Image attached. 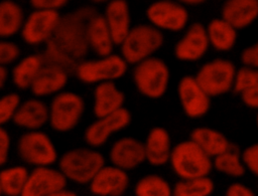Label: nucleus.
I'll return each instance as SVG.
<instances>
[{"instance_id":"15","label":"nucleus","mask_w":258,"mask_h":196,"mask_svg":"<svg viewBox=\"0 0 258 196\" xmlns=\"http://www.w3.org/2000/svg\"><path fill=\"white\" fill-rule=\"evenodd\" d=\"M209 46L206 27L196 22L186 28L181 38L175 43L173 53L180 61H197L206 54Z\"/></svg>"},{"instance_id":"8","label":"nucleus","mask_w":258,"mask_h":196,"mask_svg":"<svg viewBox=\"0 0 258 196\" xmlns=\"http://www.w3.org/2000/svg\"><path fill=\"white\" fill-rule=\"evenodd\" d=\"M18 157L26 164L35 167H47L57 161V151L50 137L41 130L26 131L16 145Z\"/></svg>"},{"instance_id":"18","label":"nucleus","mask_w":258,"mask_h":196,"mask_svg":"<svg viewBox=\"0 0 258 196\" xmlns=\"http://www.w3.org/2000/svg\"><path fill=\"white\" fill-rule=\"evenodd\" d=\"M69 80V71L56 64L44 63L30 86L35 97L55 95L62 91Z\"/></svg>"},{"instance_id":"10","label":"nucleus","mask_w":258,"mask_h":196,"mask_svg":"<svg viewBox=\"0 0 258 196\" xmlns=\"http://www.w3.org/2000/svg\"><path fill=\"white\" fill-rule=\"evenodd\" d=\"M146 17L150 24L160 31L177 32L185 28L188 12L178 1L157 0L147 7Z\"/></svg>"},{"instance_id":"4","label":"nucleus","mask_w":258,"mask_h":196,"mask_svg":"<svg viewBox=\"0 0 258 196\" xmlns=\"http://www.w3.org/2000/svg\"><path fill=\"white\" fill-rule=\"evenodd\" d=\"M164 42L162 32L151 24H138L131 27L130 31L121 42V56L128 64L136 63L153 56Z\"/></svg>"},{"instance_id":"38","label":"nucleus","mask_w":258,"mask_h":196,"mask_svg":"<svg viewBox=\"0 0 258 196\" xmlns=\"http://www.w3.org/2000/svg\"><path fill=\"white\" fill-rule=\"evenodd\" d=\"M10 147H11L10 135L6 131V129L0 126V167L4 166L7 163Z\"/></svg>"},{"instance_id":"37","label":"nucleus","mask_w":258,"mask_h":196,"mask_svg":"<svg viewBox=\"0 0 258 196\" xmlns=\"http://www.w3.org/2000/svg\"><path fill=\"white\" fill-rule=\"evenodd\" d=\"M240 59L244 66L258 69V40L241 52Z\"/></svg>"},{"instance_id":"41","label":"nucleus","mask_w":258,"mask_h":196,"mask_svg":"<svg viewBox=\"0 0 258 196\" xmlns=\"http://www.w3.org/2000/svg\"><path fill=\"white\" fill-rule=\"evenodd\" d=\"M47 196H78L74 191L72 190H69L66 188L63 189H60V190H57L55 192H52L50 194H48Z\"/></svg>"},{"instance_id":"40","label":"nucleus","mask_w":258,"mask_h":196,"mask_svg":"<svg viewBox=\"0 0 258 196\" xmlns=\"http://www.w3.org/2000/svg\"><path fill=\"white\" fill-rule=\"evenodd\" d=\"M225 196H255V193L242 183H233L227 188Z\"/></svg>"},{"instance_id":"20","label":"nucleus","mask_w":258,"mask_h":196,"mask_svg":"<svg viewBox=\"0 0 258 196\" xmlns=\"http://www.w3.org/2000/svg\"><path fill=\"white\" fill-rule=\"evenodd\" d=\"M12 122L25 131L40 130L48 123V106L38 97L21 102Z\"/></svg>"},{"instance_id":"17","label":"nucleus","mask_w":258,"mask_h":196,"mask_svg":"<svg viewBox=\"0 0 258 196\" xmlns=\"http://www.w3.org/2000/svg\"><path fill=\"white\" fill-rule=\"evenodd\" d=\"M109 159L112 165L126 172L134 170L146 161L143 142L129 136L122 137L111 146Z\"/></svg>"},{"instance_id":"33","label":"nucleus","mask_w":258,"mask_h":196,"mask_svg":"<svg viewBox=\"0 0 258 196\" xmlns=\"http://www.w3.org/2000/svg\"><path fill=\"white\" fill-rule=\"evenodd\" d=\"M214 189L210 177L179 180L172 188V196H211Z\"/></svg>"},{"instance_id":"6","label":"nucleus","mask_w":258,"mask_h":196,"mask_svg":"<svg viewBox=\"0 0 258 196\" xmlns=\"http://www.w3.org/2000/svg\"><path fill=\"white\" fill-rule=\"evenodd\" d=\"M85 109V101L79 93L62 90L53 95L48 106V124L57 133L71 132L81 122Z\"/></svg>"},{"instance_id":"28","label":"nucleus","mask_w":258,"mask_h":196,"mask_svg":"<svg viewBox=\"0 0 258 196\" xmlns=\"http://www.w3.org/2000/svg\"><path fill=\"white\" fill-rule=\"evenodd\" d=\"M210 45L217 51L231 50L237 41V29L221 18L211 20L206 27Z\"/></svg>"},{"instance_id":"3","label":"nucleus","mask_w":258,"mask_h":196,"mask_svg":"<svg viewBox=\"0 0 258 196\" xmlns=\"http://www.w3.org/2000/svg\"><path fill=\"white\" fill-rule=\"evenodd\" d=\"M169 163L180 180L209 177L213 160L190 139L179 142L171 151Z\"/></svg>"},{"instance_id":"16","label":"nucleus","mask_w":258,"mask_h":196,"mask_svg":"<svg viewBox=\"0 0 258 196\" xmlns=\"http://www.w3.org/2000/svg\"><path fill=\"white\" fill-rule=\"evenodd\" d=\"M128 186L127 172L112 164L104 165L89 183L91 193L96 196H122Z\"/></svg>"},{"instance_id":"46","label":"nucleus","mask_w":258,"mask_h":196,"mask_svg":"<svg viewBox=\"0 0 258 196\" xmlns=\"http://www.w3.org/2000/svg\"><path fill=\"white\" fill-rule=\"evenodd\" d=\"M0 195H2V191H1V186H0Z\"/></svg>"},{"instance_id":"9","label":"nucleus","mask_w":258,"mask_h":196,"mask_svg":"<svg viewBox=\"0 0 258 196\" xmlns=\"http://www.w3.org/2000/svg\"><path fill=\"white\" fill-rule=\"evenodd\" d=\"M237 68L225 58H216L203 64L195 75L202 88L211 96H219L233 89Z\"/></svg>"},{"instance_id":"21","label":"nucleus","mask_w":258,"mask_h":196,"mask_svg":"<svg viewBox=\"0 0 258 196\" xmlns=\"http://www.w3.org/2000/svg\"><path fill=\"white\" fill-rule=\"evenodd\" d=\"M125 94L115 84L108 81L96 84L93 92V113L96 118L113 114L124 108Z\"/></svg>"},{"instance_id":"44","label":"nucleus","mask_w":258,"mask_h":196,"mask_svg":"<svg viewBox=\"0 0 258 196\" xmlns=\"http://www.w3.org/2000/svg\"><path fill=\"white\" fill-rule=\"evenodd\" d=\"M92 1H94L96 3H102V2H109L111 0H92Z\"/></svg>"},{"instance_id":"42","label":"nucleus","mask_w":258,"mask_h":196,"mask_svg":"<svg viewBox=\"0 0 258 196\" xmlns=\"http://www.w3.org/2000/svg\"><path fill=\"white\" fill-rule=\"evenodd\" d=\"M8 78V70L5 66L0 65V89L4 87Z\"/></svg>"},{"instance_id":"24","label":"nucleus","mask_w":258,"mask_h":196,"mask_svg":"<svg viewBox=\"0 0 258 196\" xmlns=\"http://www.w3.org/2000/svg\"><path fill=\"white\" fill-rule=\"evenodd\" d=\"M87 37L89 48L98 56H105L113 53V48L116 44L103 14L96 12L90 18L87 28Z\"/></svg>"},{"instance_id":"7","label":"nucleus","mask_w":258,"mask_h":196,"mask_svg":"<svg viewBox=\"0 0 258 196\" xmlns=\"http://www.w3.org/2000/svg\"><path fill=\"white\" fill-rule=\"evenodd\" d=\"M127 68L128 63L121 54L111 53L93 59H84L75 68V73L85 84H99L121 78Z\"/></svg>"},{"instance_id":"2","label":"nucleus","mask_w":258,"mask_h":196,"mask_svg":"<svg viewBox=\"0 0 258 196\" xmlns=\"http://www.w3.org/2000/svg\"><path fill=\"white\" fill-rule=\"evenodd\" d=\"M104 165V156L92 147L68 150L58 159V169L66 179L81 185H89Z\"/></svg>"},{"instance_id":"22","label":"nucleus","mask_w":258,"mask_h":196,"mask_svg":"<svg viewBox=\"0 0 258 196\" xmlns=\"http://www.w3.org/2000/svg\"><path fill=\"white\" fill-rule=\"evenodd\" d=\"M116 45H120L131 29V17L126 0H111L103 14Z\"/></svg>"},{"instance_id":"29","label":"nucleus","mask_w":258,"mask_h":196,"mask_svg":"<svg viewBox=\"0 0 258 196\" xmlns=\"http://www.w3.org/2000/svg\"><path fill=\"white\" fill-rule=\"evenodd\" d=\"M24 13L19 4L12 0L0 1V38L7 39L21 31Z\"/></svg>"},{"instance_id":"5","label":"nucleus","mask_w":258,"mask_h":196,"mask_svg":"<svg viewBox=\"0 0 258 196\" xmlns=\"http://www.w3.org/2000/svg\"><path fill=\"white\" fill-rule=\"evenodd\" d=\"M169 78L170 71L166 62L156 56L136 63L132 70V79L136 89L150 100H157L164 95Z\"/></svg>"},{"instance_id":"11","label":"nucleus","mask_w":258,"mask_h":196,"mask_svg":"<svg viewBox=\"0 0 258 196\" xmlns=\"http://www.w3.org/2000/svg\"><path fill=\"white\" fill-rule=\"evenodd\" d=\"M132 121L131 113L123 108L113 114L96 118L84 132V140L92 148H99L107 143L109 138L126 129Z\"/></svg>"},{"instance_id":"1","label":"nucleus","mask_w":258,"mask_h":196,"mask_svg":"<svg viewBox=\"0 0 258 196\" xmlns=\"http://www.w3.org/2000/svg\"><path fill=\"white\" fill-rule=\"evenodd\" d=\"M96 12L93 7L84 6L60 16L41 54L44 62L59 65L69 72L75 71L90 50L87 28L90 18Z\"/></svg>"},{"instance_id":"12","label":"nucleus","mask_w":258,"mask_h":196,"mask_svg":"<svg viewBox=\"0 0 258 196\" xmlns=\"http://www.w3.org/2000/svg\"><path fill=\"white\" fill-rule=\"evenodd\" d=\"M59 19L57 11L34 9L25 18L20 31L23 41L28 45L45 44L52 36Z\"/></svg>"},{"instance_id":"19","label":"nucleus","mask_w":258,"mask_h":196,"mask_svg":"<svg viewBox=\"0 0 258 196\" xmlns=\"http://www.w3.org/2000/svg\"><path fill=\"white\" fill-rule=\"evenodd\" d=\"M145 159L152 166H162L169 162L172 146L170 135L163 127H153L143 142Z\"/></svg>"},{"instance_id":"14","label":"nucleus","mask_w":258,"mask_h":196,"mask_svg":"<svg viewBox=\"0 0 258 196\" xmlns=\"http://www.w3.org/2000/svg\"><path fill=\"white\" fill-rule=\"evenodd\" d=\"M68 180L59 169L35 167L29 175L21 196H47L48 194L67 187Z\"/></svg>"},{"instance_id":"23","label":"nucleus","mask_w":258,"mask_h":196,"mask_svg":"<svg viewBox=\"0 0 258 196\" xmlns=\"http://www.w3.org/2000/svg\"><path fill=\"white\" fill-rule=\"evenodd\" d=\"M221 14L237 30L244 29L258 18V0H226Z\"/></svg>"},{"instance_id":"25","label":"nucleus","mask_w":258,"mask_h":196,"mask_svg":"<svg viewBox=\"0 0 258 196\" xmlns=\"http://www.w3.org/2000/svg\"><path fill=\"white\" fill-rule=\"evenodd\" d=\"M189 139L212 159L233 145L223 133L210 127L195 128L190 132Z\"/></svg>"},{"instance_id":"34","label":"nucleus","mask_w":258,"mask_h":196,"mask_svg":"<svg viewBox=\"0 0 258 196\" xmlns=\"http://www.w3.org/2000/svg\"><path fill=\"white\" fill-rule=\"evenodd\" d=\"M21 100L18 93L8 92L0 96V126L13 121Z\"/></svg>"},{"instance_id":"27","label":"nucleus","mask_w":258,"mask_h":196,"mask_svg":"<svg viewBox=\"0 0 258 196\" xmlns=\"http://www.w3.org/2000/svg\"><path fill=\"white\" fill-rule=\"evenodd\" d=\"M44 63L41 54L32 53L20 58L12 68L11 78L13 84L21 90L30 88Z\"/></svg>"},{"instance_id":"39","label":"nucleus","mask_w":258,"mask_h":196,"mask_svg":"<svg viewBox=\"0 0 258 196\" xmlns=\"http://www.w3.org/2000/svg\"><path fill=\"white\" fill-rule=\"evenodd\" d=\"M29 1L31 6L34 9L53 10V11H57L69 2V0H29Z\"/></svg>"},{"instance_id":"26","label":"nucleus","mask_w":258,"mask_h":196,"mask_svg":"<svg viewBox=\"0 0 258 196\" xmlns=\"http://www.w3.org/2000/svg\"><path fill=\"white\" fill-rule=\"evenodd\" d=\"M233 90L246 107L258 110V69L244 65L237 69Z\"/></svg>"},{"instance_id":"32","label":"nucleus","mask_w":258,"mask_h":196,"mask_svg":"<svg viewBox=\"0 0 258 196\" xmlns=\"http://www.w3.org/2000/svg\"><path fill=\"white\" fill-rule=\"evenodd\" d=\"M134 194L135 196H172V188L162 176L147 174L136 182Z\"/></svg>"},{"instance_id":"13","label":"nucleus","mask_w":258,"mask_h":196,"mask_svg":"<svg viewBox=\"0 0 258 196\" xmlns=\"http://www.w3.org/2000/svg\"><path fill=\"white\" fill-rule=\"evenodd\" d=\"M177 94L182 111L188 118H202L211 108V96L192 75H184L179 79Z\"/></svg>"},{"instance_id":"35","label":"nucleus","mask_w":258,"mask_h":196,"mask_svg":"<svg viewBox=\"0 0 258 196\" xmlns=\"http://www.w3.org/2000/svg\"><path fill=\"white\" fill-rule=\"evenodd\" d=\"M19 46L9 40L1 39L0 40V65L7 66L14 63L20 56Z\"/></svg>"},{"instance_id":"31","label":"nucleus","mask_w":258,"mask_h":196,"mask_svg":"<svg viewBox=\"0 0 258 196\" xmlns=\"http://www.w3.org/2000/svg\"><path fill=\"white\" fill-rule=\"evenodd\" d=\"M212 160L213 168L224 175L239 178L242 177L246 172V167L242 160V154L234 145Z\"/></svg>"},{"instance_id":"36","label":"nucleus","mask_w":258,"mask_h":196,"mask_svg":"<svg viewBox=\"0 0 258 196\" xmlns=\"http://www.w3.org/2000/svg\"><path fill=\"white\" fill-rule=\"evenodd\" d=\"M242 160L246 169L258 178V142L248 146L243 151Z\"/></svg>"},{"instance_id":"45","label":"nucleus","mask_w":258,"mask_h":196,"mask_svg":"<svg viewBox=\"0 0 258 196\" xmlns=\"http://www.w3.org/2000/svg\"><path fill=\"white\" fill-rule=\"evenodd\" d=\"M256 125H257V128H258V114L256 116Z\"/></svg>"},{"instance_id":"43","label":"nucleus","mask_w":258,"mask_h":196,"mask_svg":"<svg viewBox=\"0 0 258 196\" xmlns=\"http://www.w3.org/2000/svg\"><path fill=\"white\" fill-rule=\"evenodd\" d=\"M182 5H199L204 3L206 0H177Z\"/></svg>"},{"instance_id":"30","label":"nucleus","mask_w":258,"mask_h":196,"mask_svg":"<svg viewBox=\"0 0 258 196\" xmlns=\"http://www.w3.org/2000/svg\"><path fill=\"white\" fill-rule=\"evenodd\" d=\"M29 171L21 165L6 167L0 171V186L5 196H21Z\"/></svg>"}]
</instances>
